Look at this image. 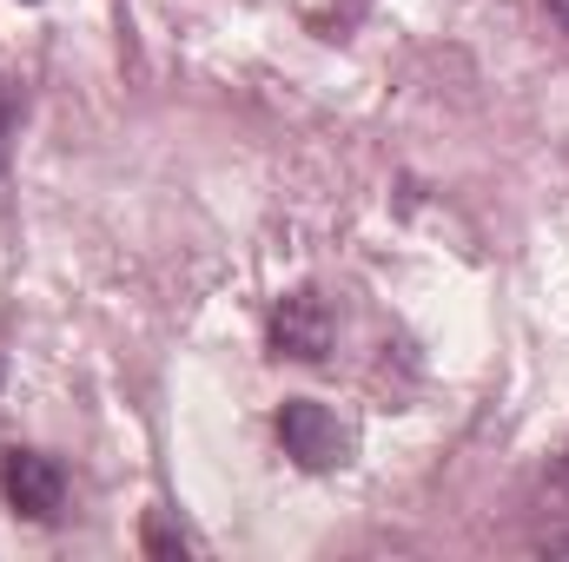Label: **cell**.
<instances>
[{
  "instance_id": "7",
  "label": "cell",
  "mask_w": 569,
  "mask_h": 562,
  "mask_svg": "<svg viewBox=\"0 0 569 562\" xmlns=\"http://www.w3.org/2000/svg\"><path fill=\"white\" fill-rule=\"evenodd\" d=\"M543 7H550V20H557V27L569 33V0H543Z\"/></svg>"
},
{
  "instance_id": "2",
  "label": "cell",
  "mask_w": 569,
  "mask_h": 562,
  "mask_svg": "<svg viewBox=\"0 0 569 562\" xmlns=\"http://www.w3.org/2000/svg\"><path fill=\"white\" fill-rule=\"evenodd\" d=\"M279 443H284V456H298L305 470H331L351 450V436L338 430V418L325 404H311V398H291L279 411Z\"/></svg>"
},
{
  "instance_id": "4",
  "label": "cell",
  "mask_w": 569,
  "mask_h": 562,
  "mask_svg": "<svg viewBox=\"0 0 569 562\" xmlns=\"http://www.w3.org/2000/svg\"><path fill=\"white\" fill-rule=\"evenodd\" d=\"M543 503H550V510H563V516H569V450L557 456V470H550V483H543Z\"/></svg>"
},
{
  "instance_id": "5",
  "label": "cell",
  "mask_w": 569,
  "mask_h": 562,
  "mask_svg": "<svg viewBox=\"0 0 569 562\" xmlns=\"http://www.w3.org/2000/svg\"><path fill=\"white\" fill-rule=\"evenodd\" d=\"M537 550H550V556H569V530H550V536H543Z\"/></svg>"
},
{
  "instance_id": "3",
  "label": "cell",
  "mask_w": 569,
  "mask_h": 562,
  "mask_svg": "<svg viewBox=\"0 0 569 562\" xmlns=\"http://www.w3.org/2000/svg\"><path fill=\"white\" fill-rule=\"evenodd\" d=\"M272 351L279 358H305V364H318L331 351V311H325L318 291L279 298V311H272Z\"/></svg>"
},
{
  "instance_id": "1",
  "label": "cell",
  "mask_w": 569,
  "mask_h": 562,
  "mask_svg": "<svg viewBox=\"0 0 569 562\" xmlns=\"http://www.w3.org/2000/svg\"><path fill=\"white\" fill-rule=\"evenodd\" d=\"M0 490H7V503H13L20 516H33V523H53L60 503H67V476H60V463L40 456V450H7Z\"/></svg>"
},
{
  "instance_id": "6",
  "label": "cell",
  "mask_w": 569,
  "mask_h": 562,
  "mask_svg": "<svg viewBox=\"0 0 569 562\" xmlns=\"http://www.w3.org/2000/svg\"><path fill=\"white\" fill-rule=\"evenodd\" d=\"M7 120H13V100H7V87H0V152H7Z\"/></svg>"
}]
</instances>
